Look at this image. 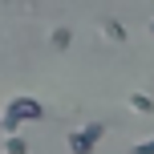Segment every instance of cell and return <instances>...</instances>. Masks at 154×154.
Returning <instances> with one entry per match:
<instances>
[{"label":"cell","mask_w":154,"mask_h":154,"mask_svg":"<svg viewBox=\"0 0 154 154\" xmlns=\"http://www.w3.org/2000/svg\"><path fill=\"white\" fill-rule=\"evenodd\" d=\"M101 32H106L109 41H126V29H122L118 20H106V24H101Z\"/></svg>","instance_id":"5b68a950"},{"label":"cell","mask_w":154,"mask_h":154,"mask_svg":"<svg viewBox=\"0 0 154 154\" xmlns=\"http://www.w3.org/2000/svg\"><path fill=\"white\" fill-rule=\"evenodd\" d=\"M150 32H154V24H150Z\"/></svg>","instance_id":"ba28073f"},{"label":"cell","mask_w":154,"mask_h":154,"mask_svg":"<svg viewBox=\"0 0 154 154\" xmlns=\"http://www.w3.org/2000/svg\"><path fill=\"white\" fill-rule=\"evenodd\" d=\"M69 41H73L69 29H53V49H69Z\"/></svg>","instance_id":"8992f818"},{"label":"cell","mask_w":154,"mask_h":154,"mask_svg":"<svg viewBox=\"0 0 154 154\" xmlns=\"http://www.w3.org/2000/svg\"><path fill=\"white\" fill-rule=\"evenodd\" d=\"M41 118H45V106H41V101H32V97H12L8 109H4V118H0V130H4V134H16L24 122H41Z\"/></svg>","instance_id":"6da1fadb"},{"label":"cell","mask_w":154,"mask_h":154,"mask_svg":"<svg viewBox=\"0 0 154 154\" xmlns=\"http://www.w3.org/2000/svg\"><path fill=\"white\" fill-rule=\"evenodd\" d=\"M130 106L138 109V114H150V109H154V101L146 97V93H130Z\"/></svg>","instance_id":"277c9868"},{"label":"cell","mask_w":154,"mask_h":154,"mask_svg":"<svg viewBox=\"0 0 154 154\" xmlns=\"http://www.w3.org/2000/svg\"><path fill=\"white\" fill-rule=\"evenodd\" d=\"M101 134H106L101 122H89V126H81V130H73L69 134V154H93V146L101 142Z\"/></svg>","instance_id":"7a4b0ae2"},{"label":"cell","mask_w":154,"mask_h":154,"mask_svg":"<svg viewBox=\"0 0 154 154\" xmlns=\"http://www.w3.org/2000/svg\"><path fill=\"white\" fill-rule=\"evenodd\" d=\"M4 154H29V146H24V138L8 134V138H4Z\"/></svg>","instance_id":"3957f363"},{"label":"cell","mask_w":154,"mask_h":154,"mask_svg":"<svg viewBox=\"0 0 154 154\" xmlns=\"http://www.w3.org/2000/svg\"><path fill=\"white\" fill-rule=\"evenodd\" d=\"M130 154H154V138H150V142H138V146H134Z\"/></svg>","instance_id":"52a82bcc"}]
</instances>
